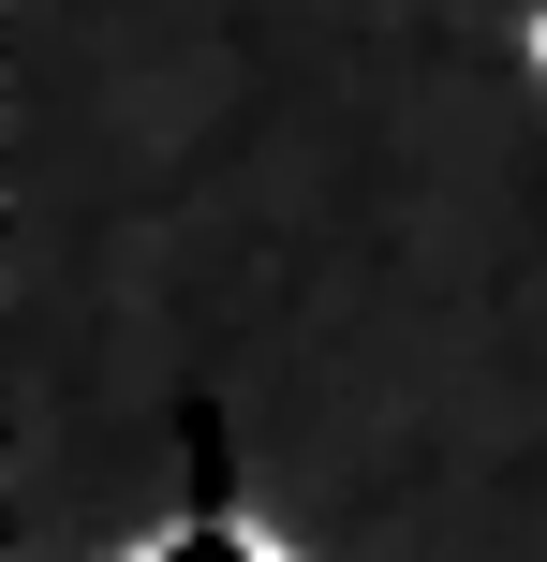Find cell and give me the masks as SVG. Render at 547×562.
<instances>
[{
	"label": "cell",
	"mask_w": 547,
	"mask_h": 562,
	"mask_svg": "<svg viewBox=\"0 0 547 562\" xmlns=\"http://www.w3.org/2000/svg\"><path fill=\"white\" fill-rule=\"evenodd\" d=\"M104 562H296V548L266 533L252 504H178V518H148V533L104 548Z\"/></svg>",
	"instance_id": "1"
},
{
	"label": "cell",
	"mask_w": 547,
	"mask_h": 562,
	"mask_svg": "<svg viewBox=\"0 0 547 562\" xmlns=\"http://www.w3.org/2000/svg\"><path fill=\"white\" fill-rule=\"evenodd\" d=\"M518 59H533V104H547V0H533V30H518Z\"/></svg>",
	"instance_id": "2"
}]
</instances>
